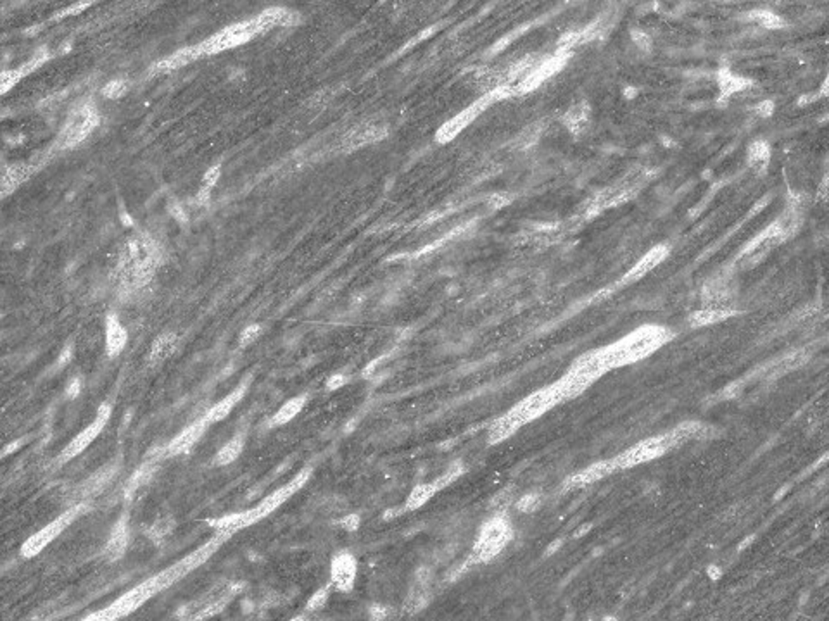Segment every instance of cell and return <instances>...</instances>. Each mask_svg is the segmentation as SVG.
<instances>
[{
  "label": "cell",
  "mask_w": 829,
  "mask_h": 621,
  "mask_svg": "<svg viewBox=\"0 0 829 621\" xmlns=\"http://www.w3.org/2000/svg\"><path fill=\"white\" fill-rule=\"evenodd\" d=\"M94 2H78V3H73V6H69L68 9L61 10V13H57L54 16V20H61V17H66V16H76V14L83 13L87 7H90Z\"/></svg>",
  "instance_id": "cell-38"
},
{
  "label": "cell",
  "mask_w": 829,
  "mask_h": 621,
  "mask_svg": "<svg viewBox=\"0 0 829 621\" xmlns=\"http://www.w3.org/2000/svg\"><path fill=\"white\" fill-rule=\"evenodd\" d=\"M80 392H81V380L73 378L71 382H69V385L66 387V395H68L69 399H76L78 395H80Z\"/></svg>",
  "instance_id": "cell-44"
},
{
  "label": "cell",
  "mask_w": 829,
  "mask_h": 621,
  "mask_svg": "<svg viewBox=\"0 0 829 621\" xmlns=\"http://www.w3.org/2000/svg\"><path fill=\"white\" fill-rule=\"evenodd\" d=\"M370 616H372L373 620H384L389 616V609L386 608V606L373 604L372 608H370Z\"/></svg>",
  "instance_id": "cell-45"
},
{
  "label": "cell",
  "mask_w": 829,
  "mask_h": 621,
  "mask_svg": "<svg viewBox=\"0 0 829 621\" xmlns=\"http://www.w3.org/2000/svg\"><path fill=\"white\" fill-rule=\"evenodd\" d=\"M339 524L344 528V530L356 531L358 528H360V524H361V518L358 516V515H349V516L342 518Z\"/></svg>",
  "instance_id": "cell-40"
},
{
  "label": "cell",
  "mask_w": 829,
  "mask_h": 621,
  "mask_svg": "<svg viewBox=\"0 0 829 621\" xmlns=\"http://www.w3.org/2000/svg\"><path fill=\"white\" fill-rule=\"evenodd\" d=\"M111 413H113V408H111L109 402H102L101 408L97 409V416L94 417V421H92L87 428H83L80 434L75 435V438L61 450V454H59L57 457V463H69V461L75 459L76 456H80L85 449H88L90 443L94 442V440L102 434L104 428H106L107 421H109L111 417Z\"/></svg>",
  "instance_id": "cell-10"
},
{
  "label": "cell",
  "mask_w": 829,
  "mask_h": 621,
  "mask_svg": "<svg viewBox=\"0 0 829 621\" xmlns=\"http://www.w3.org/2000/svg\"><path fill=\"white\" fill-rule=\"evenodd\" d=\"M47 59H49V49H47V47H40V49H36L35 54L32 55V59H29L25 66H21V73H23L25 76L29 75V73L35 71L36 68H40Z\"/></svg>",
  "instance_id": "cell-32"
},
{
  "label": "cell",
  "mask_w": 829,
  "mask_h": 621,
  "mask_svg": "<svg viewBox=\"0 0 829 621\" xmlns=\"http://www.w3.org/2000/svg\"><path fill=\"white\" fill-rule=\"evenodd\" d=\"M311 473H313V468H309V466L308 468H302L298 475H294L287 483H284L282 487H279V489L273 490L272 494L266 495V497L263 499L258 506H254V508L246 509V511L232 513V515L221 518H214V520L207 521V524H209L211 528H214V531H223V534H228L232 537L237 531L244 530V528L247 527H253V524H256L261 520H265V518H268L273 511H277L280 506L285 504L292 495L298 494V492L308 483V480L311 478Z\"/></svg>",
  "instance_id": "cell-2"
},
{
  "label": "cell",
  "mask_w": 829,
  "mask_h": 621,
  "mask_svg": "<svg viewBox=\"0 0 829 621\" xmlns=\"http://www.w3.org/2000/svg\"><path fill=\"white\" fill-rule=\"evenodd\" d=\"M87 511H88V504H85V502H78V504L71 506L68 511H64L62 515H59L54 521H50L49 524H46L42 530H39L36 534H33L28 541H25L23 545H21V556L28 557V559L29 557H35L36 554L42 552V550L46 549L50 542H54L55 538H57L59 535H61L62 531L69 527V524L75 523L78 518H80L81 515H85Z\"/></svg>",
  "instance_id": "cell-7"
},
{
  "label": "cell",
  "mask_w": 829,
  "mask_h": 621,
  "mask_svg": "<svg viewBox=\"0 0 829 621\" xmlns=\"http://www.w3.org/2000/svg\"><path fill=\"white\" fill-rule=\"evenodd\" d=\"M32 176V168L26 164H13L4 171L2 175V195L11 194L16 190L21 183Z\"/></svg>",
  "instance_id": "cell-23"
},
{
  "label": "cell",
  "mask_w": 829,
  "mask_h": 621,
  "mask_svg": "<svg viewBox=\"0 0 829 621\" xmlns=\"http://www.w3.org/2000/svg\"><path fill=\"white\" fill-rule=\"evenodd\" d=\"M358 578V559L349 550H339L330 561V583L337 592L353 590Z\"/></svg>",
  "instance_id": "cell-11"
},
{
  "label": "cell",
  "mask_w": 829,
  "mask_h": 621,
  "mask_svg": "<svg viewBox=\"0 0 829 621\" xmlns=\"http://www.w3.org/2000/svg\"><path fill=\"white\" fill-rule=\"evenodd\" d=\"M176 345H179V335L176 334L168 331V334L159 335L158 338H155L153 342V345H151L149 364L158 366V364H161L162 361L168 359V357H172L173 352H175Z\"/></svg>",
  "instance_id": "cell-19"
},
{
  "label": "cell",
  "mask_w": 829,
  "mask_h": 621,
  "mask_svg": "<svg viewBox=\"0 0 829 621\" xmlns=\"http://www.w3.org/2000/svg\"><path fill=\"white\" fill-rule=\"evenodd\" d=\"M247 387H249V380H244L239 387L233 388L230 394L225 395V397L221 399V401H218L213 408H209V411L204 414V420L207 423L213 424L218 423V421H223L225 417L233 411V408L242 401L244 395H246L247 392Z\"/></svg>",
  "instance_id": "cell-15"
},
{
  "label": "cell",
  "mask_w": 829,
  "mask_h": 621,
  "mask_svg": "<svg viewBox=\"0 0 829 621\" xmlns=\"http://www.w3.org/2000/svg\"><path fill=\"white\" fill-rule=\"evenodd\" d=\"M520 428H522L520 421H518L517 417L508 411V413L503 414V416H499L498 420L491 424L489 431H487V438H489L491 443H501V442H505L506 438L512 437L513 434H517Z\"/></svg>",
  "instance_id": "cell-18"
},
{
  "label": "cell",
  "mask_w": 829,
  "mask_h": 621,
  "mask_svg": "<svg viewBox=\"0 0 829 621\" xmlns=\"http://www.w3.org/2000/svg\"><path fill=\"white\" fill-rule=\"evenodd\" d=\"M71 357H73V345L71 343H68V345L61 350V354H59L57 368H64V366L71 361Z\"/></svg>",
  "instance_id": "cell-42"
},
{
  "label": "cell",
  "mask_w": 829,
  "mask_h": 621,
  "mask_svg": "<svg viewBox=\"0 0 829 621\" xmlns=\"http://www.w3.org/2000/svg\"><path fill=\"white\" fill-rule=\"evenodd\" d=\"M565 401H569L567 388H565L564 380H558L553 385L539 388V390L532 392L531 395L522 399L518 404L510 409V413H512L513 416L520 421L522 427H524L525 423H531V421L538 420L543 414L550 411L551 408H555V406L562 404V402Z\"/></svg>",
  "instance_id": "cell-6"
},
{
  "label": "cell",
  "mask_w": 829,
  "mask_h": 621,
  "mask_svg": "<svg viewBox=\"0 0 829 621\" xmlns=\"http://www.w3.org/2000/svg\"><path fill=\"white\" fill-rule=\"evenodd\" d=\"M220 176H221V166L220 164L213 166V168H209L204 173V178H202V185H204V187H211V188H213L214 185L218 183V180H220Z\"/></svg>",
  "instance_id": "cell-39"
},
{
  "label": "cell",
  "mask_w": 829,
  "mask_h": 621,
  "mask_svg": "<svg viewBox=\"0 0 829 621\" xmlns=\"http://www.w3.org/2000/svg\"><path fill=\"white\" fill-rule=\"evenodd\" d=\"M207 427H209V423H207L204 417H201V420H197V421H194L192 424H188L187 428H183L179 435H175V438H173L172 442L165 447V456L175 457V456H180V454L188 452V450H190L192 447H194L195 443L202 438V435L206 434Z\"/></svg>",
  "instance_id": "cell-12"
},
{
  "label": "cell",
  "mask_w": 829,
  "mask_h": 621,
  "mask_svg": "<svg viewBox=\"0 0 829 621\" xmlns=\"http://www.w3.org/2000/svg\"><path fill=\"white\" fill-rule=\"evenodd\" d=\"M228 538H230V535L228 534H223V531H216V534H214L209 541L202 543V545H199L197 549L192 550V552H188L187 556L181 557V559L176 561L175 564H172V566H168L166 569H162V571H159L158 575H154V576H151V578L140 582L139 585L133 587L132 590H128V592H125L123 595H121V597H118L113 604L106 606V608L99 609V611L92 613V615H88V616H85V620H88V621L90 620L114 621V620L127 618V616L132 615L133 611H137L139 608H142V606L146 604L149 599L155 597V595H158L159 592H162V590L169 589V587L175 585L176 582H180L181 578H185L188 573H192L194 569L202 566L207 559H211V557L214 556V552H216V550L220 549V547L223 545Z\"/></svg>",
  "instance_id": "cell-1"
},
{
  "label": "cell",
  "mask_w": 829,
  "mask_h": 621,
  "mask_svg": "<svg viewBox=\"0 0 829 621\" xmlns=\"http://www.w3.org/2000/svg\"><path fill=\"white\" fill-rule=\"evenodd\" d=\"M99 123H101V116H99V113L94 109L92 104H85V106L78 107L75 113L69 116V120L66 121L61 133H59L57 145L61 149L76 147L78 143L83 142L99 127Z\"/></svg>",
  "instance_id": "cell-8"
},
{
  "label": "cell",
  "mask_w": 829,
  "mask_h": 621,
  "mask_svg": "<svg viewBox=\"0 0 829 621\" xmlns=\"http://www.w3.org/2000/svg\"><path fill=\"white\" fill-rule=\"evenodd\" d=\"M128 83L125 80H111L102 87V95L106 99H120L127 94Z\"/></svg>",
  "instance_id": "cell-33"
},
{
  "label": "cell",
  "mask_w": 829,
  "mask_h": 621,
  "mask_svg": "<svg viewBox=\"0 0 829 621\" xmlns=\"http://www.w3.org/2000/svg\"><path fill=\"white\" fill-rule=\"evenodd\" d=\"M665 256H667V249H665V247H655L653 250H650L646 256H643L641 261L629 271L627 280H638L641 278V276H645L648 271H651V269L655 268V266L660 264Z\"/></svg>",
  "instance_id": "cell-24"
},
{
  "label": "cell",
  "mask_w": 829,
  "mask_h": 621,
  "mask_svg": "<svg viewBox=\"0 0 829 621\" xmlns=\"http://www.w3.org/2000/svg\"><path fill=\"white\" fill-rule=\"evenodd\" d=\"M347 378L344 375H332L330 378L327 380V388L328 390H339V388H342L346 385Z\"/></svg>",
  "instance_id": "cell-43"
},
{
  "label": "cell",
  "mask_w": 829,
  "mask_h": 621,
  "mask_svg": "<svg viewBox=\"0 0 829 621\" xmlns=\"http://www.w3.org/2000/svg\"><path fill=\"white\" fill-rule=\"evenodd\" d=\"M155 468H158V459L153 461H146L142 466H140L139 469H137L135 473L132 475V478L128 480V485H127V495H132L135 494L137 490L140 489V487L144 485V483H147L151 480V476L154 475Z\"/></svg>",
  "instance_id": "cell-27"
},
{
  "label": "cell",
  "mask_w": 829,
  "mask_h": 621,
  "mask_svg": "<svg viewBox=\"0 0 829 621\" xmlns=\"http://www.w3.org/2000/svg\"><path fill=\"white\" fill-rule=\"evenodd\" d=\"M120 216H121V223H123L125 227H133V220L130 217V214L127 213V210H121Z\"/></svg>",
  "instance_id": "cell-46"
},
{
  "label": "cell",
  "mask_w": 829,
  "mask_h": 621,
  "mask_svg": "<svg viewBox=\"0 0 829 621\" xmlns=\"http://www.w3.org/2000/svg\"><path fill=\"white\" fill-rule=\"evenodd\" d=\"M130 543V527H128V516L123 515L120 520L114 523L113 530H111L109 537H107L106 545H104V557L111 563L121 559L125 556Z\"/></svg>",
  "instance_id": "cell-14"
},
{
  "label": "cell",
  "mask_w": 829,
  "mask_h": 621,
  "mask_svg": "<svg viewBox=\"0 0 829 621\" xmlns=\"http://www.w3.org/2000/svg\"><path fill=\"white\" fill-rule=\"evenodd\" d=\"M541 504V497L538 494H525L517 501V509L520 513H532Z\"/></svg>",
  "instance_id": "cell-35"
},
{
  "label": "cell",
  "mask_w": 829,
  "mask_h": 621,
  "mask_svg": "<svg viewBox=\"0 0 829 621\" xmlns=\"http://www.w3.org/2000/svg\"><path fill=\"white\" fill-rule=\"evenodd\" d=\"M201 57L202 55H201V52H199L197 45L185 47V49H180V50H176L175 54L168 55V57L162 59V61L155 62L154 68H151V73L175 71V69L183 68V66L190 64V62L197 61V59H201Z\"/></svg>",
  "instance_id": "cell-17"
},
{
  "label": "cell",
  "mask_w": 829,
  "mask_h": 621,
  "mask_svg": "<svg viewBox=\"0 0 829 621\" xmlns=\"http://www.w3.org/2000/svg\"><path fill=\"white\" fill-rule=\"evenodd\" d=\"M113 475H114V469L111 468V466L102 468L101 471H97L95 475H92L87 482L81 483L80 492H78V494H80L81 497H90V495L99 494V492H101L104 487L109 483V480L113 478Z\"/></svg>",
  "instance_id": "cell-25"
},
{
  "label": "cell",
  "mask_w": 829,
  "mask_h": 621,
  "mask_svg": "<svg viewBox=\"0 0 829 621\" xmlns=\"http://www.w3.org/2000/svg\"><path fill=\"white\" fill-rule=\"evenodd\" d=\"M501 95H503V90H491V92H487L484 97L477 99L475 102L470 104L468 107H465L461 113H458L457 116L451 117L450 121H446V123H444L443 127L438 129V133H436V140H438L439 143L451 142V140H453L454 136L460 135V133L464 131L468 124H472L473 121H475L477 117H479L480 114L487 109V107H491L496 101H499V99H501Z\"/></svg>",
  "instance_id": "cell-9"
},
{
  "label": "cell",
  "mask_w": 829,
  "mask_h": 621,
  "mask_svg": "<svg viewBox=\"0 0 829 621\" xmlns=\"http://www.w3.org/2000/svg\"><path fill=\"white\" fill-rule=\"evenodd\" d=\"M23 76L25 75L21 73V69H11V71H4L2 76H0V81H2V94H7V92H9L14 85H18L21 80H23Z\"/></svg>",
  "instance_id": "cell-36"
},
{
  "label": "cell",
  "mask_w": 829,
  "mask_h": 621,
  "mask_svg": "<svg viewBox=\"0 0 829 621\" xmlns=\"http://www.w3.org/2000/svg\"><path fill=\"white\" fill-rule=\"evenodd\" d=\"M332 589H334V587H332L330 582H328L327 585L320 587V589H318L316 592H314L308 599V602H306V611H308V613H318V611H321V609L325 608V604H327L328 595H330V590Z\"/></svg>",
  "instance_id": "cell-30"
},
{
  "label": "cell",
  "mask_w": 829,
  "mask_h": 621,
  "mask_svg": "<svg viewBox=\"0 0 829 621\" xmlns=\"http://www.w3.org/2000/svg\"><path fill=\"white\" fill-rule=\"evenodd\" d=\"M173 530V521L169 520V518H161V520H158L153 527L147 528V535H149V538L155 543H162L165 538H168V535L172 534Z\"/></svg>",
  "instance_id": "cell-29"
},
{
  "label": "cell",
  "mask_w": 829,
  "mask_h": 621,
  "mask_svg": "<svg viewBox=\"0 0 829 621\" xmlns=\"http://www.w3.org/2000/svg\"><path fill=\"white\" fill-rule=\"evenodd\" d=\"M168 213L172 214V216H173V220H175L176 223L183 224V227H185V224L188 223V216H187V213H185L183 206H181L180 202L176 201V199H172V201H169V204H168Z\"/></svg>",
  "instance_id": "cell-37"
},
{
  "label": "cell",
  "mask_w": 829,
  "mask_h": 621,
  "mask_svg": "<svg viewBox=\"0 0 829 621\" xmlns=\"http://www.w3.org/2000/svg\"><path fill=\"white\" fill-rule=\"evenodd\" d=\"M461 473H464V466H461V463L451 464L450 468L443 473V475L438 476V478L434 480V485L438 487V490L446 489V487H450L451 483L457 482L458 476H460Z\"/></svg>",
  "instance_id": "cell-31"
},
{
  "label": "cell",
  "mask_w": 829,
  "mask_h": 621,
  "mask_svg": "<svg viewBox=\"0 0 829 621\" xmlns=\"http://www.w3.org/2000/svg\"><path fill=\"white\" fill-rule=\"evenodd\" d=\"M306 402H308L306 395H298V397H292L288 399V401H285L279 408V411L272 416L270 424H272V427H284V424L291 423V421L305 409Z\"/></svg>",
  "instance_id": "cell-20"
},
{
  "label": "cell",
  "mask_w": 829,
  "mask_h": 621,
  "mask_svg": "<svg viewBox=\"0 0 829 621\" xmlns=\"http://www.w3.org/2000/svg\"><path fill=\"white\" fill-rule=\"evenodd\" d=\"M669 338H671V331L667 328L658 327V324H645L603 349L608 357L610 368L615 369L645 359L655 350L660 349Z\"/></svg>",
  "instance_id": "cell-4"
},
{
  "label": "cell",
  "mask_w": 829,
  "mask_h": 621,
  "mask_svg": "<svg viewBox=\"0 0 829 621\" xmlns=\"http://www.w3.org/2000/svg\"><path fill=\"white\" fill-rule=\"evenodd\" d=\"M159 262H161V252L158 243L151 236H132L121 247L118 257L116 275L120 285L127 290L144 287L154 278Z\"/></svg>",
  "instance_id": "cell-3"
},
{
  "label": "cell",
  "mask_w": 829,
  "mask_h": 621,
  "mask_svg": "<svg viewBox=\"0 0 829 621\" xmlns=\"http://www.w3.org/2000/svg\"><path fill=\"white\" fill-rule=\"evenodd\" d=\"M211 190H213V188H211V187H204V185H202V188L197 192V195H195V199H194L195 204H197V206H207V204H209V201H211Z\"/></svg>",
  "instance_id": "cell-41"
},
{
  "label": "cell",
  "mask_w": 829,
  "mask_h": 621,
  "mask_svg": "<svg viewBox=\"0 0 829 621\" xmlns=\"http://www.w3.org/2000/svg\"><path fill=\"white\" fill-rule=\"evenodd\" d=\"M513 538V528L503 516L487 520L480 528L472 549V559L475 563H489L506 549Z\"/></svg>",
  "instance_id": "cell-5"
},
{
  "label": "cell",
  "mask_w": 829,
  "mask_h": 621,
  "mask_svg": "<svg viewBox=\"0 0 829 621\" xmlns=\"http://www.w3.org/2000/svg\"><path fill=\"white\" fill-rule=\"evenodd\" d=\"M230 597H232V594L223 595V597H221V595H220V597L213 599V601L207 602L204 608L199 609L197 613H192V618H194V620H207V618H211V616L218 615V613L223 611L225 606H227L228 602H230Z\"/></svg>",
  "instance_id": "cell-28"
},
{
  "label": "cell",
  "mask_w": 829,
  "mask_h": 621,
  "mask_svg": "<svg viewBox=\"0 0 829 621\" xmlns=\"http://www.w3.org/2000/svg\"><path fill=\"white\" fill-rule=\"evenodd\" d=\"M261 331H263V327L259 323L247 324V327L244 328L242 331H240V335H239V345L240 347H247V345H249V343H253L259 335H261Z\"/></svg>",
  "instance_id": "cell-34"
},
{
  "label": "cell",
  "mask_w": 829,
  "mask_h": 621,
  "mask_svg": "<svg viewBox=\"0 0 829 621\" xmlns=\"http://www.w3.org/2000/svg\"><path fill=\"white\" fill-rule=\"evenodd\" d=\"M438 487L434 485V482L431 483H418V485H415L412 490H410L408 497H406L405 501V509L406 511H417V509L424 508L425 504H427L429 501H431L432 497H434L436 494H438Z\"/></svg>",
  "instance_id": "cell-21"
},
{
  "label": "cell",
  "mask_w": 829,
  "mask_h": 621,
  "mask_svg": "<svg viewBox=\"0 0 829 621\" xmlns=\"http://www.w3.org/2000/svg\"><path fill=\"white\" fill-rule=\"evenodd\" d=\"M244 443H246L244 435H235V437H232L227 443H225L223 447H221L220 450H218L216 454H214L213 464L214 466H228V464L235 463V461L240 457V454H242Z\"/></svg>",
  "instance_id": "cell-22"
},
{
  "label": "cell",
  "mask_w": 829,
  "mask_h": 621,
  "mask_svg": "<svg viewBox=\"0 0 829 621\" xmlns=\"http://www.w3.org/2000/svg\"><path fill=\"white\" fill-rule=\"evenodd\" d=\"M615 471L617 468L615 464H613V459L598 461V463L590 464L587 468L580 469L579 473L570 476L567 482H565V487H567V489H584V487L593 485V483L606 478V476L612 475V473Z\"/></svg>",
  "instance_id": "cell-13"
},
{
  "label": "cell",
  "mask_w": 829,
  "mask_h": 621,
  "mask_svg": "<svg viewBox=\"0 0 829 621\" xmlns=\"http://www.w3.org/2000/svg\"><path fill=\"white\" fill-rule=\"evenodd\" d=\"M384 135H386V131L375 127L354 129V131H351L349 136L346 138V143L349 149H356V147H365L368 145V143L379 142L380 138H384Z\"/></svg>",
  "instance_id": "cell-26"
},
{
  "label": "cell",
  "mask_w": 829,
  "mask_h": 621,
  "mask_svg": "<svg viewBox=\"0 0 829 621\" xmlns=\"http://www.w3.org/2000/svg\"><path fill=\"white\" fill-rule=\"evenodd\" d=\"M128 342V331L121 324L120 317L114 313L106 317V352L109 357H116L123 352Z\"/></svg>",
  "instance_id": "cell-16"
}]
</instances>
